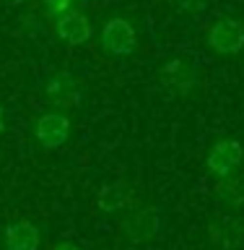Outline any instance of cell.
Listing matches in <instances>:
<instances>
[{
    "label": "cell",
    "instance_id": "1",
    "mask_svg": "<svg viewBox=\"0 0 244 250\" xmlns=\"http://www.w3.org/2000/svg\"><path fill=\"white\" fill-rule=\"evenodd\" d=\"M244 159V146L237 138H218L206 154V167L216 177H231Z\"/></svg>",
    "mask_w": 244,
    "mask_h": 250
},
{
    "label": "cell",
    "instance_id": "2",
    "mask_svg": "<svg viewBox=\"0 0 244 250\" xmlns=\"http://www.w3.org/2000/svg\"><path fill=\"white\" fill-rule=\"evenodd\" d=\"M161 229V214L156 206H143L135 208L125 216L122 222V232L132 245H143V242H151Z\"/></svg>",
    "mask_w": 244,
    "mask_h": 250
},
{
    "label": "cell",
    "instance_id": "3",
    "mask_svg": "<svg viewBox=\"0 0 244 250\" xmlns=\"http://www.w3.org/2000/svg\"><path fill=\"white\" fill-rule=\"evenodd\" d=\"M34 138L37 144L47 148V151H55V148L65 146L70 138V120L68 115L62 112H44L34 120Z\"/></svg>",
    "mask_w": 244,
    "mask_h": 250
},
{
    "label": "cell",
    "instance_id": "4",
    "mask_svg": "<svg viewBox=\"0 0 244 250\" xmlns=\"http://www.w3.org/2000/svg\"><path fill=\"white\" fill-rule=\"evenodd\" d=\"M208 44L218 55H237L244 50V23L237 19H218L208 29Z\"/></svg>",
    "mask_w": 244,
    "mask_h": 250
},
{
    "label": "cell",
    "instance_id": "5",
    "mask_svg": "<svg viewBox=\"0 0 244 250\" xmlns=\"http://www.w3.org/2000/svg\"><path fill=\"white\" fill-rule=\"evenodd\" d=\"M101 44L114 58H128L138 47V34L130 21L125 19H109L101 29Z\"/></svg>",
    "mask_w": 244,
    "mask_h": 250
},
{
    "label": "cell",
    "instance_id": "6",
    "mask_svg": "<svg viewBox=\"0 0 244 250\" xmlns=\"http://www.w3.org/2000/svg\"><path fill=\"white\" fill-rule=\"evenodd\" d=\"M208 237L218 250H237L244 242V222L239 216H218L208 224Z\"/></svg>",
    "mask_w": 244,
    "mask_h": 250
},
{
    "label": "cell",
    "instance_id": "7",
    "mask_svg": "<svg viewBox=\"0 0 244 250\" xmlns=\"http://www.w3.org/2000/svg\"><path fill=\"white\" fill-rule=\"evenodd\" d=\"M161 81H164V86H169L174 94H179V97H187V94H192L195 83H198V70L192 68V62L174 58V60L164 62V68H161Z\"/></svg>",
    "mask_w": 244,
    "mask_h": 250
},
{
    "label": "cell",
    "instance_id": "8",
    "mask_svg": "<svg viewBox=\"0 0 244 250\" xmlns=\"http://www.w3.org/2000/svg\"><path fill=\"white\" fill-rule=\"evenodd\" d=\"M39 242H42V234L31 219H16L3 229L5 250H39Z\"/></svg>",
    "mask_w": 244,
    "mask_h": 250
},
{
    "label": "cell",
    "instance_id": "9",
    "mask_svg": "<svg viewBox=\"0 0 244 250\" xmlns=\"http://www.w3.org/2000/svg\"><path fill=\"white\" fill-rule=\"evenodd\" d=\"M44 94H47V99L57 107H75L83 97L81 81H78L75 76L65 73V70H62V73H55L50 81H47Z\"/></svg>",
    "mask_w": 244,
    "mask_h": 250
},
{
    "label": "cell",
    "instance_id": "10",
    "mask_svg": "<svg viewBox=\"0 0 244 250\" xmlns=\"http://www.w3.org/2000/svg\"><path fill=\"white\" fill-rule=\"evenodd\" d=\"M94 34V26L89 21V16L81 13V11H68L57 19V37L62 39L65 44H86Z\"/></svg>",
    "mask_w": 244,
    "mask_h": 250
},
{
    "label": "cell",
    "instance_id": "11",
    "mask_svg": "<svg viewBox=\"0 0 244 250\" xmlns=\"http://www.w3.org/2000/svg\"><path fill=\"white\" fill-rule=\"evenodd\" d=\"M96 203L104 214H117V211H128L132 203V190L128 183L122 180H114V183H107L96 195Z\"/></svg>",
    "mask_w": 244,
    "mask_h": 250
},
{
    "label": "cell",
    "instance_id": "12",
    "mask_svg": "<svg viewBox=\"0 0 244 250\" xmlns=\"http://www.w3.org/2000/svg\"><path fill=\"white\" fill-rule=\"evenodd\" d=\"M216 198L226 208H242L244 206V175L224 177V183L216 188Z\"/></svg>",
    "mask_w": 244,
    "mask_h": 250
},
{
    "label": "cell",
    "instance_id": "13",
    "mask_svg": "<svg viewBox=\"0 0 244 250\" xmlns=\"http://www.w3.org/2000/svg\"><path fill=\"white\" fill-rule=\"evenodd\" d=\"M70 5H73V0H47L44 11H47V16H52V19H60L62 13L70 11Z\"/></svg>",
    "mask_w": 244,
    "mask_h": 250
},
{
    "label": "cell",
    "instance_id": "14",
    "mask_svg": "<svg viewBox=\"0 0 244 250\" xmlns=\"http://www.w3.org/2000/svg\"><path fill=\"white\" fill-rule=\"evenodd\" d=\"M177 5L185 13H203L208 8V0H177Z\"/></svg>",
    "mask_w": 244,
    "mask_h": 250
},
{
    "label": "cell",
    "instance_id": "15",
    "mask_svg": "<svg viewBox=\"0 0 244 250\" xmlns=\"http://www.w3.org/2000/svg\"><path fill=\"white\" fill-rule=\"evenodd\" d=\"M52 250H81V248H78L75 245V242H57V245H52Z\"/></svg>",
    "mask_w": 244,
    "mask_h": 250
},
{
    "label": "cell",
    "instance_id": "16",
    "mask_svg": "<svg viewBox=\"0 0 244 250\" xmlns=\"http://www.w3.org/2000/svg\"><path fill=\"white\" fill-rule=\"evenodd\" d=\"M5 130V112H3V107H0V133Z\"/></svg>",
    "mask_w": 244,
    "mask_h": 250
},
{
    "label": "cell",
    "instance_id": "17",
    "mask_svg": "<svg viewBox=\"0 0 244 250\" xmlns=\"http://www.w3.org/2000/svg\"><path fill=\"white\" fill-rule=\"evenodd\" d=\"M8 5H23V3H29V0H5Z\"/></svg>",
    "mask_w": 244,
    "mask_h": 250
}]
</instances>
